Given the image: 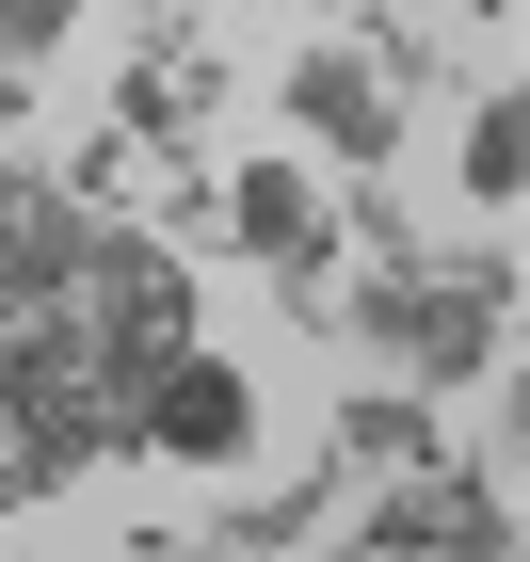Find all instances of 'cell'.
<instances>
[{"instance_id": "cell-1", "label": "cell", "mask_w": 530, "mask_h": 562, "mask_svg": "<svg viewBox=\"0 0 530 562\" xmlns=\"http://www.w3.org/2000/svg\"><path fill=\"white\" fill-rule=\"evenodd\" d=\"M353 338H370V353H402L418 386H483V370H498V338H515V258H466L450 290H402V273H386V290L353 305Z\"/></svg>"}, {"instance_id": "cell-8", "label": "cell", "mask_w": 530, "mask_h": 562, "mask_svg": "<svg viewBox=\"0 0 530 562\" xmlns=\"http://www.w3.org/2000/svg\"><path fill=\"white\" fill-rule=\"evenodd\" d=\"M498 562H515V547H498Z\"/></svg>"}, {"instance_id": "cell-7", "label": "cell", "mask_w": 530, "mask_h": 562, "mask_svg": "<svg viewBox=\"0 0 530 562\" xmlns=\"http://www.w3.org/2000/svg\"><path fill=\"white\" fill-rule=\"evenodd\" d=\"M435 16H515V0H435Z\"/></svg>"}, {"instance_id": "cell-5", "label": "cell", "mask_w": 530, "mask_h": 562, "mask_svg": "<svg viewBox=\"0 0 530 562\" xmlns=\"http://www.w3.org/2000/svg\"><path fill=\"white\" fill-rule=\"evenodd\" d=\"M450 193L483 225H515V193H530V97L498 81V97H466V130H450Z\"/></svg>"}, {"instance_id": "cell-2", "label": "cell", "mask_w": 530, "mask_h": 562, "mask_svg": "<svg viewBox=\"0 0 530 562\" xmlns=\"http://www.w3.org/2000/svg\"><path fill=\"white\" fill-rule=\"evenodd\" d=\"M145 450V467H241V450H258V370H241V353H193L177 338L161 370H145L129 386V418H113Z\"/></svg>"}, {"instance_id": "cell-4", "label": "cell", "mask_w": 530, "mask_h": 562, "mask_svg": "<svg viewBox=\"0 0 530 562\" xmlns=\"http://www.w3.org/2000/svg\"><path fill=\"white\" fill-rule=\"evenodd\" d=\"M225 241L273 273L290 305H322V258H338V225H322L306 161H225Z\"/></svg>"}, {"instance_id": "cell-6", "label": "cell", "mask_w": 530, "mask_h": 562, "mask_svg": "<svg viewBox=\"0 0 530 562\" xmlns=\"http://www.w3.org/2000/svg\"><path fill=\"white\" fill-rule=\"evenodd\" d=\"M65 33H81V0H0V65H48Z\"/></svg>"}, {"instance_id": "cell-3", "label": "cell", "mask_w": 530, "mask_h": 562, "mask_svg": "<svg viewBox=\"0 0 530 562\" xmlns=\"http://www.w3.org/2000/svg\"><path fill=\"white\" fill-rule=\"evenodd\" d=\"M273 113H290L322 161H353V177H386V145H402V81L370 65V48H338V33H306L290 65H273Z\"/></svg>"}]
</instances>
